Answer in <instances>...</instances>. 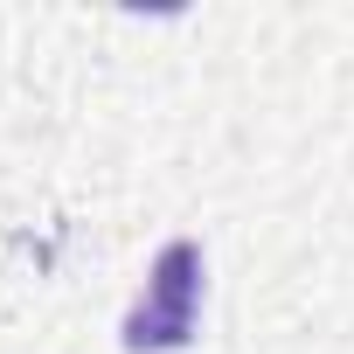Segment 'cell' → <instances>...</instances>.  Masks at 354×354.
Listing matches in <instances>:
<instances>
[{"label": "cell", "mask_w": 354, "mask_h": 354, "mask_svg": "<svg viewBox=\"0 0 354 354\" xmlns=\"http://www.w3.org/2000/svg\"><path fill=\"white\" fill-rule=\"evenodd\" d=\"M195 306H202V250H195L188 236H174V243L153 257L146 292H139V306L125 313L118 340H125L132 354L188 347V333H195Z\"/></svg>", "instance_id": "6da1fadb"}]
</instances>
